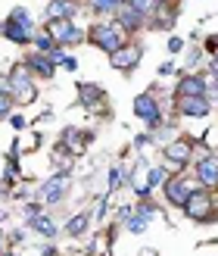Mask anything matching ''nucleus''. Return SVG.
Returning a JSON list of instances; mask_svg holds the SVG:
<instances>
[{
  "label": "nucleus",
  "instance_id": "nucleus-1",
  "mask_svg": "<svg viewBox=\"0 0 218 256\" xmlns=\"http://www.w3.org/2000/svg\"><path fill=\"white\" fill-rule=\"evenodd\" d=\"M3 34L9 38V41H16V44H25V41H31L34 38V22L28 16V10H12L9 12V19L3 22Z\"/></svg>",
  "mask_w": 218,
  "mask_h": 256
},
{
  "label": "nucleus",
  "instance_id": "nucleus-2",
  "mask_svg": "<svg viewBox=\"0 0 218 256\" xmlns=\"http://www.w3.org/2000/svg\"><path fill=\"white\" fill-rule=\"evenodd\" d=\"M184 212L190 219H197V222H209L215 216V203H212V197L206 190H190L187 200H184Z\"/></svg>",
  "mask_w": 218,
  "mask_h": 256
},
{
  "label": "nucleus",
  "instance_id": "nucleus-3",
  "mask_svg": "<svg viewBox=\"0 0 218 256\" xmlns=\"http://www.w3.org/2000/svg\"><path fill=\"white\" fill-rule=\"evenodd\" d=\"M9 94L16 100H22V104H31L34 100V82H31L28 66H16L9 72Z\"/></svg>",
  "mask_w": 218,
  "mask_h": 256
},
{
  "label": "nucleus",
  "instance_id": "nucleus-4",
  "mask_svg": "<svg viewBox=\"0 0 218 256\" xmlns=\"http://www.w3.org/2000/svg\"><path fill=\"white\" fill-rule=\"evenodd\" d=\"M91 41L100 50H106V54H115V50L122 47V28H115V25H94Z\"/></svg>",
  "mask_w": 218,
  "mask_h": 256
},
{
  "label": "nucleus",
  "instance_id": "nucleus-5",
  "mask_svg": "<svg viewBox=\"0 0 218 256\" xmlns=\"http://www.w3.org/2000/svg\"><path fill=\"white\" fill-rule=\"evenodd\" d=\"M69 190V172H56L53 178H47L41 188V200L44 203H59Z\"/></svg>",
  "mask_w": 218,
  "mask_h": 256
},
{
  "label": "nucleus",
  "instance_id": "nucleus-6",
  "mask_svg": "<svg viewBox=\"0 0 218 256\" xmlns=\"http://www.w3.org/2000/svg\"><path fill=\"white\" fill-rule=\"evenodd\" d=\"M50 34H53L56 44H78L81 38H84L81 28H78L72 19H56L53 25H50Z\"/></svg>",
  "mask_w": 218,
  "mask_h": 256
},
{
  "label": "nucleus",
  "instance_id": "nucleus-7",
  "mask_svg": "<svg viewBox=\"0 0 218 256\" xmlns=\"http://www.w3.org/2000/svg\"><path fill=\"white\" fill-rule=\"evenodd\" d=\"M140 47H119L115 54H109V62L115 69H122V72H128V69H134L137 62H140Z\"/></svg>",
  "mask_w": 218,
  "mask_h": 256
},
{
  "label": "nucleus",
  "instance_id": "nucleus-8",
  "mask_svg": "<svg viewBox=\"0 0 218 256\" xmlns=\"http://www.w3.org/2000/svg\"><path fill=\"white\" fill-rule=\"evenodd\" d=\"M134 112H137L144 122L156 125V122H159V104H156V97H153V94H140V97L134 100Z\"/></svg>",
  "mask_w": 218,
  "mask_h": 256
},
{
  "label": "nucleus",
  "instance_id": "nucleus-9",
  "mask_svg": "<svg viewBox=\"0 0 218 256\" xmlns=\"http://www.w3.org/2000/svg\"><path fill=\"white\" fill-rule=\"evenodd\" d=\"M187 194H190V182H187V178H172V182H165V197H169L175 206H184Z\"/></svg>",
  "mask_w": 218,
  "mask_h": 256
},
{
  "label": "nucleus",
  "instance_id": "nucleus-10",
  "mask_svg": "<svg viewBox=\"0 0 218 256\" xmlns=\"http://www.w3.org/2000/svg\"><path fill=\"white\" fill-rule=\"evenodd\" d=\"M178 97H206V82L200 75H187L178 84Z\"/></svg>",
  "mask_w": 218,
  "mask_h": 256
},
{
  "label": "nucleus",
  "instance_id": "nucleus-11",
  "mask_svg": "<svg viewBox=\"0 0 218 256\" xmlns=\"http://www.w3.org/2000/svg\"><path fill=\"white\" fill-rule=\"evenodd\" d=\"M115 12H119V25H122V28H128V32H137L140 25H144V16H140L134 6H128V4H122Z\"/></svg>",
  "mask_w": 218,
  "mask_h": 256
},
{
  "label": "nucleus",
  "instance_id": "nucleus-12",
  "mask_svg": "<svg viewBox=\"0 0 218 256\" xmlns=\"http://www.w3.org/2000/svg\"><path fill=\"white\" fill-rule=\"evenodd\" d=\"M181 112L184 116H209V100L206 97H181Z\"/></svg>",
  "mask_w": 218,
  "mask_h": 256
},
{
  "label": "nucleus",
  "instance_id": "nucleus-13",
  "mask_svg": "<svg viewBox=\"0 0 218 256\" xmlns=\"http://www.w3.org/2000/svg\"><path fill=\"white\" fill-rule=\"evenodd\" d=\"M165 160L175 166H184L190 160V140H175V144L165 147Z\"/></svg>",
  "mask_w": 218,
  "mask_h": 256
},
{
  "label": "nucleus",
  "instance_id": "nucleus-14",
  "mask_svg": "<svg viewBox=\"0 0 218 256\" xmlns=\"http://www.w3.org/2000/svg\"><path fill=\"white\" fill-rule=\"evenodd\" d=\"M197 175H200V182L209 184V188L218 184V160H215V156H206V160L197 166Z\"/></svg>",
  "mask_w": 218,
  "mask_h": 256
},
{
  "label": "nucleus",
  "instance_id": "nucleus-15",
  "mask_svg": "<svg viewBox=\"0 0 218 256\" xmlns=\"http://www.w3.org/2000/svg\"><path fill=\"white\" fill-rule=\"evenodd\" d=\"M28 72L41 75V78H53V62L47 60V54H31L28 56Z\"/></svg>",
  "mask_w": 218,
  "mask_h": 256
},
{
  "label": "nucleus",
  "instance_id": "nucleus-16",
  "mask_svg": "<svg viewBox=\"0 0 218 256\" xmlns=\"http://www.w3.org/2000/svg\"><path fill=\"white\" fill-rule=\"evenodd\" d=\"M75 12V6H72V0H53V4L47 6V19H69Z\"/></svg>",
  "mask_w": 218,
  "mask_h": 256
},
{
  "label": "nucleus",
  "instance_id": "nucleus-17",
  "mask_svg": "<svg viewBox=\"0 0 218 256\" xmlns=\"http://www.w3.org/2000/svg\"><path fill=\"white\" fill-rule=\"evenodd\" d=\"M87 225H91V216L81 212V216H72V219L66 222V232H69L72 238H78V234H84V232H87Z\"/></svg>",
  "mask_w": 218,
  "mask_h": 256
},
{
  "label": "nucleus",
  "instance_id": "nucleus-18",
  "mask_svg": "<svg viewBox=\"0 0 218 256\" xmlns=\"http://www.w3.org/2000/svg\"><path fill=\"white\" fill-rule=\"evenodd\" d=\"M31 228H34L37 234H44V238H53V234H56V225L50 222L47 216H41V212H37V216H31Z\"/></svg>",
  "mask_w": 218,
  "mask_h": 256
},
{
  "label": "nucleus",
  "instance_id": "nucleus-19",
  "mask_svg": "<svg viewBox=\"0 0 218 256\" xmlns=\"http://www.w3.org/2000/svg\"><path fill=\"white\" fill-rule=\"evenodd\" d=\"M150 225V216L147 212H137V216H128V232L131 234H144Z\"/></svg>",
  "mask_w": 218,
  "mask_h": 256
},
{
  "label": "nucleus",
  "instance_id": "nucleus-20",
  "mask_svg": "<svg viewBox=\"0 0 218 256\" xmlns=\"http://www.w3.org/2000/svg\"><path fill=\"white\" fill-rule=\"evenodd\" d=\"M78 94H81V104L84 106H91L94 100H103V91L94 88V84H78Z\"/></svg>",
  "mask_w": 218,
  "mask_h": 256
},
{
  "label": "nucleus",
  "instance_id": "nucleus-21",
  "mask_svg": "<svg viewBox=\"0 0 218 256\" xmlns=\"http://www.w3.org/2000/svg\"><path fill=\"white\" fill-rule=\"evenodd\" d=\"M34 44H37V50H41V54H50V50L56 47V41H53V34H50V32H37V34H34Z\"/></svg>",
  "mask_w": 218,
  "mask_h": 256
},
{
  "label": "nucleus",
  "instance_id": "nucleus-22",
  "mask_svg": "<svg viewBox=\"0 0 218 256\" xmlns=\"http://www.w3.org/2000/svg\"><path fill=\"white\" fill-rule=\"evenodd\" d=\"M125 4V0H91V6L97 10V12H115Z\"/></svg>",
  "mask_w": 218,
  "mask_h": 256
},
{
  "label": "nucleus",
  "instance_id": "nucleus-23",
  "mask_svg": "<svg viewBox=\"0 0 218 256\" xmlns=\"http://www.w3.org/2000/svg\"><path fill=\"white\" fill-rule=\"evenodd\" d=\"M128 6H134L140 16H147V12L156 10V0H128Z\"/></svg>",
  "mask_w": 218,
  "mask_h": 256
},
{
  "label": "nucleus",
  "instance_id": "nucleus-24",
  "mask_svg": "<svg viewBox=\"0 0 218 256\" xmlns=\"http://www.w3.org/2000/svg\"><path fill=\"white\" fill-rule=\"evenodd\" d=\"M131 188L137 190V194H147V190H150V182H147L144 175H140V169H137V172H134V178H131Z\"/></svg>",
  "mask_w": 218,
  "mask_h": 256
},
{
  "label": "nucleus",
  "instance_id": "nucleus-25",
  "mask_svg": "<svg viewBox=\"0 0 218 256\" xmlns=\"http://www.w3.org/2000/svg\"><path fill=\"white\" fill-rule=\"evenodd\" d=\"M9 110H12V94L9 91H0V119L9 116Z\"/></svg>",
  "mask_w": 218,
  "mask_h": 256
},
{
  "label": "nucleus",
  "instance_id": "nucleus-26",
  "mask_svg": "<svg viewBox=\"0 0 218 256\" xmlns=\"http://www.w3.org/2000/svg\"><path fill=\"white\" fill-rule=\"evenodd\" d=\"M147 182H150V188H156V184H162V182H165V169H159V166H156V169H150V175H147Z\"/></svg>",
  "mask_w": 218,
  "mask_h": 256
},
{
  "label": "nucleus",
  "instance_id": "nucleus-27",
  "mask_svg": "<svg viewBox=\"0 0 218 256\" xmlns=\"http://www.w3.org/2000/svg\"><path fill=\"white\" fill-rule=\"evenodd\" d=\"M122 178H125V172H122V169H112V172H109V188L115 190V188L122 184Z\"/></svg>",
  "mask_w": 218,
  "mask_h": 256
},
{
  "label": "nucleus",
  "instance_id": "nucleus-28",
  "mask_svg": "<svg viewBox=\"0 0 218 256\" xmlns=\"http://www.w3.org/2000/svg\"><path fill=\"white\" fill-rule=\"evenodd\" d=\"M181 47H184V41H181V38H172V41H169V50H172V54H178Z\"/></svg>",
  "mask_w": 218,
  "mask_h": 256
},
{
  "label": "nucleus",
  "instance_id": "nucleus-29",
  "mask_svg": "<svg viewBox=\"0 0 218 256\" xmlns=\"http://www.w3.org/2000/svg\"><path fill=\"white\" fill-rule=\"evenodd\" d=\"M172 72H175L172 62H162V66H159V75H172Z\"/></svg>",
  "mask_w": 218,
  "mask_h": 256
},
{
  "label": "nucleus",
  "instance_id": "nucleus-30",
  "mask_svg": "<svg viewBox=\"0 0 218 256\" xmlns=\"http://www.w3.org/2000/svg\"><path fill=\"white\" fill-rule=\"evenodd\" d=\"M9 122H12V128H16V132H19V128H25V119H22V116H12Z\"/></svg>",
  "mask_w": 218,
  "mask_h": 256
},
{
  "label": "nucleus",
  "instance_id": "nucleus-31",
  "mask_svg": "<svg viewBox=\"0 0 218 256\" xmlns=\"http://www.w3.org/2000/svg\"><path fill=\"white\" fill-rule=\"evenodd\" d=\"M137 256H159V250H153V247H147V250H140Z\"/></svg>",
  "mask_w": 218,
  "mask_h": 256
},
{
  "label": "nucleus",
  "instance_id": "nucleus-32",
  "mask_svg": "<svg viewBox=\"0 0 218 256\" xmlns=\"http://www.w3.org/2000/svg\"><path fill=\"white\" fill-rule=\"evenodd\" d=\"M212 75H218V56H215V62H212Z\"/></svg>",
  "mask_w": 218,
  "mask_h": 256
},
{
  "label": "nucleus",
  "instance_id": "nucleus-33",
  "mask_svg": "<svg viewBox=\"0 0 218 256\" xmlns=\"http://www.w3.org/2000/svg\"><path fill=\"white\" fill-rule=\"evenodd\" d=\"M0 253H3V240H0Z\"/></svg>",
  "mask_w": 218,
  "mask_h": 256
}]
</instances>
